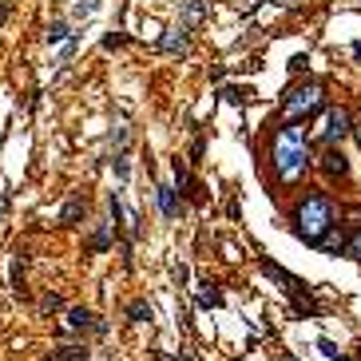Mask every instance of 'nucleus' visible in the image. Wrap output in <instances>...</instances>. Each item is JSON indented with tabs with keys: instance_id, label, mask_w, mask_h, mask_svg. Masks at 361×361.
<instances>
[{
	"instance_id": "f257e3e1",
	"label": "nucleus",
	"mask_w": 361,
	"mask_h": 361,
	"mask_svg": "<svg viewBox=\"0 0 361 361\" xmlns=\"http://www.w3.org/2000/svg\"><path fill=\"white\" fill-rule=\"evenodd\" d=\"M270 159H274V175L282 187H294L298 179H306L310 171V131L306 124H282L274 135V147H270Z\"/></svg>"
},
{
	"instance_id": "f03ea898",
	"label": "nucleus",
	"mask_w": 361,
	"mask_h": 361,
	"mask_svg": "<svg viewBox=\"0 0 361 361\" xmlns=\"http://www.w3.org/2000/svg\"><path fill=\"white\" fill-rule=\"evenodd\" d=\"M334 226H337V207L325 191H314L294 207V235L302 242H310V246H318L325 238V230H334Z\"/></svg>"
},
{
	"instance_id": "7ed1b4c3",
	"label": "nucleus",
	"mask_w": 361,
	"mask_h": 361,
	"mask_svg": "<svg viewBox=\"0 0 361 361\" xmlns=\"http://www.w3.org/2000/svg\"><path fill=\"white\" fill-rule=\"evenodd\" d=\"M325 103V87L322 84H298L282 96V124H306V115H314Z\"/></svg>"
},
{
	"instance_id": "20e7f679",
	"label": "nucleus",
	"mask_w": 361,
	"mask_h": 361,
	"mask_svg": "<svg viewBox=\"0 0 361 361\" xmlns=\"http://www.w3.org/2000/svg\"><path fill=\"white\" fill-rule=\"evenodd\" d=\"M346 135H349V112L346 108H330L322 127H318L310 139H318V143H337V139H346Z\"/></svg>"
},
{
	"instance_id": "39448f33",
	"label": "nucleus",
	"mask_w": 361,
	"mask_h": 361,
	"mask_svg": "<svg viewBox=\"0 0 361 361\" xmlns=\"http://www.w3.org/2000/svg\"><path fill=\"white\" fill-rule=\"evenodd\" d=\"M159 52H167V56H187L191 52V28L179 24V28H167L159 36Z\"/></svg>"
},
{
	"instance_id": "423d86ee",
	"label": "nucleus",
	"mask_w": 361,
	"mask_h": 361,
	"mask_svg": "<svg viewBox=\"0 0 361 361\" xmlns=\"http://www.w3.org/2000/svg\"><path fill=\"white\" fill-rule=\"evenodd\" d=\"M322 171H325V179H346V175H349L346 151L334 147V143H325V151H322Z\"/></svg>"
},
{
	"instance_id": "0eeeda50",
	"label": "nucleus",
	"mask_w": 361,
	"mask_h": 361,
	"mask_svg": "<svg viewBox=\"0 0 361 361\" xmlns=\"http://www.w3.org/2000/svg\"><path fill=\"white\" fill-rule=\"evenodd\" d=\"M155 202H159V214L163 219H179V211H183V202H179V191L171 187V183H159V187H155Z\"/></svg>"
},
{
	"instance_id": "6e6552de",
	"label": "nucleus",
	"mask_w": 361,
	"mask_h": 361,
	"mask_svg": "<svg viewBox=\"0 0 361 361\" xmlns=\"http://www.w3.org/2000/svg\"><path fill=\"white\" fill-rule=\"evenodd\" d=\"M171 175H175V191H179V195H187V199L199 195V187H195V179H191L187 159H183V155H175V159H171Z\"/></svg>"
},
{
	"instance_id": "1a4fd4ad",
	"label": "nucleus",
	"mask_w": 361,
	"mask_h": 361,
	"mask_svg": "<svg viewBox=\"0 0 361 361\" xmlns=\"http://www.w3.org/2000/svg\"><path fill=\"white\" fill-rule=\"evenodd\" d=\"M68 325H72V330H96V334H108V322H96V314L87 310V306H72V310H68Z\"/></svg>"
},
{
	"instance_id": "9d476101",
	"label": "nucleus",
	"mask_w": 361,
	"mask_h": 361,
	"mask_svg": "<svg viewBox=\"0 0 361 361\" xmlns=\"http://www.w3.org/2000/svg\"><path fill=\"white\" fill-rule=\"evenodd\" d=\"M207 0H179V16H183V24L187 28H199L202 20H207Z\"/></svg>"
},
{
	"instance_id": "9b49d317",
	"label": "nucleus",
	"mask_w": 361,
	"mask_h": 361,
	"mask_svg": "<svg viewBox=\"0 0 361 361\" xmlns=\"http://www.w3.org/2000/svg\"><path fill=\"white\" fill-rule=\"evenodd\" d=\"M112 242H115V226L112 223H96L91 238H87V250H91V254H103V250H112Z\"/></svg>"
},
{
	"instance_id": "f8f14e48",
	"label": "nucleus",
	"mask_w": 361,
	"mask_h": 361,
	"mask_svg": "<svg viewBox=\"0 0 361 361\" xmlns=\"http://www.w3.org/2000/svg\"><path fill=\"white\" fill-rule=\"evenodd\" d=\"M87 214V202H84V195H72V199L64 202V211H60V223L64 226H80V219Z\"/></svg>"
},
{
	"instance_id": "ddd939ff",
	"label": "nucleus",
	"mask_w": 361,
	"mask_h": 361,
	"mask_svg": "<svg viewBox=\"0 0 361 361\" xmlns=\"http://www.w3.org/2000/svg\"><path fill=\"white\" fill-rule=\"evenodd\" d=\"M262 270H266V274H270V278H278V282H282V290H286V294H290V290H294V286H302L298 278H294V274H286V270H282V266H278V262H270V258H262Z\"/></svg>"
},
{
	"instance_id": "4468645a",
	"label": "nucleus",
	"mask_w": 361,
	"mask_h": 361,
	"mask_svg": "<svg viewBox=\"0 0 361 361\" xmlns=\"http://www.w3.org/2000/svg\"><path fill=\"white\" fill-rule=\"evenodd\" d=\"M195 298H199V306H202V310H219V306H223V290L207 282V286H202L199 294H195Z\"/></svg>"
},
{
	"instance_id": "2eb2a0df",
	"label": "nucleus",
	"mask_w": 361,
	"mask_h": 361,
	"mask_svg": "<svg viewBox=\"0 0 361 361\" xmlns=\"http://www.w3.org/2000/svg\"><path fill=\"white\" fill-rule=\"evenodd\" d=\"M318 250H322V254H341V250H346V238H341V230H325V238L322 242H318Z\"/></svg>"
},
{
	"instance_id": "dca6fc26",
	"label": "nucleus",
	"mask_w": 361,
	"mask_h": 361,
	"mask_svg": "<svg viewBox=\"0 0 361 361\" xmlns=\"http://www.w3.org/2000/svg\"><path fill=\"white\" fill-rule=\"evenodd\" d=\"M127 318H131V322H155V310H151V302H131V306H127Z\"/></svg>"
},
{
	"instance_id": "f3484780",
	"label": "nucleus",
	"mask_w": 361,
	"mask_h": 361,
	"mask_svg": "<svg viewBox=\"0 0 361 361\" xmlns=\"http://www.w3.org/2000/svg\"><path fill=\"white\" fill-rule=\"evenodd\" d=\"M68 36H72V32H68V20H52L48 32H44V40H48V44H64Z\"/></svg>"
},
{
	"instance_id": "a211bd4d",
	"label": "nucleus",
	"mask_w": 361,
	"mask_h": 361,
	"mask_svg": "<svg viewBox=\"0 0 361 361\" xmlns=\"http://www.w3.org/2000/svg\"><path fill=\"white\" fill-rule=\"evenodd\" d=\"M96 13H100V0H75V8H72L75 20H91Z\"/></svg>"
},
{
	"instance_id": "6ab92c4d",
	"label": "nucleus",
	"mask_w": 361,
	"mask_h": 361,
	"mask_svg": "<svg viewBox=\"0 0 361 361\" xmlns=\"http://www.w3.org/2000/svg\"><path fill=\"white\" fill-rule=\"evenodd\" d=\"M223 96H226V103H235V108H242V103L250 100V91H246V87H226Z\"/></svg>"
},
{
	"instance_id": "aec40b11",
	"label": "nucleus",
	"mask_w": 361,
	"mask_h": 361,
	"mask_svg": "<svg viewBox=\"0 0 361 361\" xmlns=\"http://www.w3.org/2000/svg\"><path fill=\"white\" fill-rule=\"evenodd\" d=\"M60 306H64L60 294H44V298H40V310H44V314H56Z\"/></svg>"
},
{
	"instance_id": "412c9836",
	"label": "nucleus",
	"mask_w": 361,
	"mask_h": 361,
	"mask_svg": "<svg viewBox=\"0 0 361 361\" xmlns=\"http://www.w3.org/2000/svg\"><path fill=\"white\" fill-rule=\"evenodd\" d=\"M124 44H127L124 32H108V36H103V48H124Z\"/></svg>"
},
{
	"instance_id": "4be33fe9",
	"label": "nucleus",
	"mask_w": 361,
	"mask_h": 361,
	"mask_svg": "<svg viewBox=\"0 0 361 361\" xmlns=\"http://www.w3.org/2000/svg\"><path fill=\"white\" fill-rule=\"evenodd\" d=\"M112 167H115V175H119V179H127V175H131V167H127V155H115Z\"/></svg>"
},
{
	"instance_id": "5701e85b",
	"label": "nucleus",
	"mask_w": 361,
	"mask_h": 361,
	"mask_svg": "<svg viewBox=\"0 0 361 361\" xmlns=\"http://www.w3.org/2000/svg\"><path fill=\"white\" fill-rule=\"evenodd\" d=\"M346 254H353V258H361V230H353V238L346 242Z\"/></svg>"
},
{
	"instance_id": "b1692460",
	"label": "nucleus",
	"mask_w": 361,
	"mask_h": 361,
	"mask_svg": "<svg viewBox=\"0 0 361 361\" xmlns=\"http://www.w3.org/2000/svg\"><path fill=\"white\" fill-rule=\"evenodd\" d=\"M306 68H310V56H294V60H290V72H294V75L306 72Z\"/></svg>"
},
{
	"instance_id": "393cba45",
	"label": "nucleus",
	"mask_w": 361,
	"mask_h": 361,
	"mask_svg": "<svg viewBox=\"0 0 361 361\" xmlns=\"http://www.w3.org/2000/svg\"><path fill=\"white\" fill-rule=\"evenodd\" d=\"M318 349H322L325 358H337V346L330 341V337H322V341H318Z\"/></svg>"
},
{
	"instance_id": "a878e982",
	"label": "nucleus",
	"mask_w": 361,
	"mask_h": 361,
	"mask_svg": "<svg viewBox=\"0 0 361 361\" xmlns=\"http://www.w3.org/2000/svg\"><path fill=\"white\" fill-rule=\"evenodd\" d=\"M202 159V135L195 139V147H191V163H199Z\"/></svg>"
},
{
	"instance_id": "bb28decb",
	"label": "nucleus",
	"mask_w": 361,
	"mask_h": 361,
	"mask_svg": "<svg viewBox=\"0 0 361 361\" xmlns=\"http://www.w3.org/2000/svg\"><path fill=\"white\" fill-rule=\"evenodd\" d=\"M171 361H191V353H187V349H179V353H175Z\"/></svg>"
},
{
	"instance_id": "cd10ccee",
	"label": "nucleus",
	"mask_w": 361,
	"mask_h": 361,
	"mask_svg": "<svg viewBox=\"0 0 361 361\" xmlns=\"http://www.w3.org/2000/svg\"><path fill=\"white\" fill-rule=\"evenodd\" d=\"M4 16H8V4H0V24H4Z\"/></svg>"
},
{
	"instance_id": "c85d7f7f",
	"label": "nucleus",
	"mask_w": 361,
	"mask_h": 361,
	"mask_svg": "<svg viewBox=\"0 0 361 361\" xmlns=\"http://www.w3.org/2000/svg\"><path fill=\"white\" fill-rule=\"evenodd\" d=\"M353 56H358V60H361V44H353Z\"/></svg>"
},
{
	"instance_id": "c756f323",
	"label": "nucleus",
	"mask_w": 361,
	"mask_h": 361,
	"mask_svg": "<svg viewBox=\"0 0 361 361\" xmlns=\"http://www.w3.org/2000/svg\"><path fill=\"white\" fill-rule=\"evenodd\" d=\"M330 361H353V358H341V353H337V358H330Z\"/></svg>"
},
{
	"instance_id": "7c9ffc66",
	"label": "nucleus",
	"mask_w": 361,
	"mask_h": 361,
	"mask_svg": "<svg viewBox=\"0 0 361 361\" xmlns=\"http://www.w3.org/2000/svg\"><path fill=\"white\" fill-rule=\"evenodd\" d=\"M358 143H361V127H358Z\"/></svg>"
}]
</instances>
